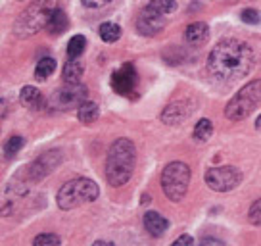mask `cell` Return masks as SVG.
Segmentation results:
<instances>
[{
  "label": "cell",
  "mask_w": 261,
  "mask_h": 246,
  "mask_svg": "<svg viewBox=\"0 0 261 246\" xmlns=\"http://www.w3.org/2000/svg\"><path fill=\"white\" fill-rule=\"evenodd\" d=\"M89 96V89L81 85V83H65V87L54 92L52 102L54 106H58L60 110H67L71 106H81L83 102H87Z\"/></svg>",
  "instance_id": "ba28073f"
},
{
  "label": "cell",
  "mask_w": 261,
  "mask_h": 246,
  "mask_svg": "<svg viewBox=\"0 0 261 246\" xmlns=\"http://www.w3.org/2000/svg\"><path fill=\"white\" fill-rule=\"evenodd\" d=\"M81 2L87 6V8H100V6L108 4L110 0H81Z\"/></svg>",
  "instance_id": "83f0119b"
},
{
  "label": "cell",
  "mask_w": 261,
  "mask_h": 246,
  "mask_svg": "<svg viewBox=\"0 0 261 246\" xmlns=\"http://www.w3.org/2000/svg\"><path fill=\"white\" fill-rule=\"evenodd\" d=\"M54 8H56V6H50L46 0L33 4L31 8L27 10L25 14H21V17H19V21H17V25H16L17 35H19V37H23V35H33V33H37V29L42 27V25L46 27L48 17Z\"/></svg>",
  "instance_id": "8992f818"
},
{
  "label": "cell",
  "mask_w": 261,
  "mask_h": 246,
  "mask_svg": "<svg viewBox=\"0 0 261 246\" xmlns=\"http://www.w3.org/2000/svg\"><path fill=\"white\" fill-rule=\"evenodd\" d=\"M98 114H100V110L94 102H83L81 106H79V112H77V117L81 119L83 123H92L98 119Z\"/></svg>",
  "instance_id": "d6986e66"
},
{
  "label": "cell",
  "mask_w": 261,
  "mask_h": 246,
  "mask_svg": "<svg viewBox=\"0 0 261 246\" xmlns=\"http://www.w3.org/2000/svg\"><path fill=\"white\" fill-rule=\"evenodd\" d=\"M62 162V152L60 150H48L37 158L31 165H29V177L33 181H41L48 175L52 169H56Z\"/></svg>",
  "instance_id": "8fae6325"
},
{
  "label": "cell",
  "mask_w": 261,
  "mask_h": 246,
  "mask_svg": "<svg viewBox=\"0 0 261 246\" xmlns=\"http://www.w3.org/2000/svg\"><path fill=\"white\" fill-rule=\"evenodd\" d=\"M25 144V139L23 137H19V135H14V137H10V140L6 142V156L8 158H14L23 148Z\"/></svg>",
  "instance_id": "603a6c76"
},
{
  "label": "cell",
  "mask_w": 261,
  "mask_h": 246,
  "mask_svg": "<svg viewBox=\"0 0 261 246\" xmlns=\"http://www.w3.org/2000/svg\"><path fill=\"white\" fill-rule=\"evenodd\" d=\"M188 181H190V167L185 162H171L165 165L162 173V187L165 196L179 202L185 198L188 189Z\"/></svg>",
  "instance_id": "5b68a950"
},
{
  "label": "cell",
  "mask_w": 261,
  "mask_h": 246,
  "mask_svg": "<svg viewBox=\"0 0 261 246\" xmlns=\"http://www.w3.org/2000/svg\"><path fill=\"white\" fill-rule=\"evenodd\" d=\"M62 242V238L58 237V235H52V233H44V235H39V237H35L33 240V244L35 246H56Z\"/></svg>",
  "instance_id": "cb8c5ba5"
},
{
  "label": "cell",
  "mask_w": 261,
  "mask_h": 246,
  "mask_svg": "<svg viewBox=\"0 0 261 246\" xmlns=\"http://www.w3.org/2000/svg\"><path fill=\"white\" fill-rule=\"evenodd\" d=\"M139 87V73L133 64H123L117 71L112 75V89L119 96H133Z\"/></svg>",
  "instance_id": "9c48e42d"
},
{
  "label": "cell",
  "mask_w": 261,
  "mask_h": 246,
  "mask_svg": "<svg viewBox=\"0 0 261 246\" xmlns=\"http://www.w3.org/2000/svg\"><path fill=\"white\" fill-rule=\"evenodd\" d=\"M137 148L129 139H117L108 150L106 179L112 187H123L135 171Z\"/></svg>",
  "instance_id": "7a4b0ae2"
},
{
  "label": "cell",
  "mask_w": 261,
  "mask_h": 246,
  "mask_svg": "<svg viewBox=\"0 0 261 246\" xmlns=\"http://www.w3.org/2000/svg\"><path fill=\"white\" fill-rule=\"evenodd\" d=\"M261 102V79L244 85L237 96H232L225 108V117L230 121H242Z\"/></svg>",
  "instance_id": "277c9868"
},
{
  "label": "cell",
  "mask_w": 261,
  "mask_h": 246,
  "mask_svg": "<svg viewBox=\"0 0 261 246\" xmlns=\"http://www.w3.org/2000/svg\"><path fill=\"white\" fill-rule=\"evenodd\" d=\"M255 129H257V131H261V115L255 119Z\"/></svg>",
  "instance_id": "4dcf8cb0"
},
{
  "label": "cell",
  "mask_w": 261,
  "mask_h": 246,
  "mask_svg": "<svg viewBox=\"0 0 261 246\" xmlns=\"http://www.w3.org/2000/svg\"><path fill=\"white\" fill-rule=\"evenodd\" d=\"M190 112H192V108H190L188 100H177V102H173V104H169V106L163 110L162 119L167 125H177V123L185 121L188 115H190Z\"/></svg>",
  "instance_id": "7c38bea8"
},
{
  "label": "cell",
  "mask_w": 261,
  "mask_h": 246,
  "mask_svg": "<svg viewBox=\"0 0 261 246\" xmlns=\"http://www.w3.org/2000/svg\"><path fill=\"white\" fill-rule=\"evenodd\" d=\"M54 71H56V62H54L52 58H42V60H39L37 67H35V77H37L39 81H44V79H48Z\"/></svg>",
  "instance_id": "ac0fdd59"
},
{
  "label": "cell",
  "mask_w": 261,
  "mask_h": 246,
  "mask_svg": "<svg viewBox=\"0 0 261 246\" xmlns=\"http://www.w3.org/2000/svg\"><path fill=\"white\" fill-rule=\"evenodd\" d=\"M150 6L167 16V14H171L173 10L177 8V2H175V0H152Z\"/></svg>",
  "instance_id": "d4e9b609"
},
{
  "label": "cell",
  "mask_w": 261,
  "mask_h": 246,
  "mask_svg": "<svg viewBox=\"0 0 261 246\" xmlns=\"http://www.w3.org/2000/svg\"><path fill=\"white\" fill-rule=\"evenodd\" d=\"M144 229H146L148 235L160 238L165 231L169 229V222L158 212H146L144 213Z\"/></svg>",
  "instance_id": "4fadbf2b"
},
{
  "label": "cell",
  "mask_w": 261,
  "mask_h": 246,
  "mask_svg": "<svg viewBox=\"0 0 261 246\" xmlns=\"http://www.w3.org/2000/svg\"><path fill=\"white\" fill-rule=\"evenodd\" d=\"M180 244H194V238L188 237V235H182V237H179L173 242V246H180Z\"/></svg>",
  "instance_id": "f1b7e54d"
},
{
  "label": "cell",
  "mask_w": 261,
  "mask_h": 246,
  "mask_svg": "<svg viewBox=\"0 0 261 246\" xmlns=\"http://www.w3.org/2000/svg\"><path fill=\"white\" fill-rule=\"evenodd\" d=\"M248 222L252 223V225H261V198L259 200H255V202L250 206Z\"/></svg>",
  "instance_id": "484cf974"
},
{
  "label": "cell",
  "mask_w": 261,
  "mask_h": 246,
  "mask_svg": "<svg viewBox=\"0 0 261 246\" xmlns=\"http://www.w3.org/2000/svg\"><path fill=\"white\" fill-rule=\"evenodd\" d=\"M100 37L104 42H115L119 37H121V27L117 23H112V21H106V23L100 25Z\"/></svg>",
  "instance_id": "ffe728a7"
},
{
  "label": "cell",
  "mask_w": 261,
  "mask_h": 246,
  "mask_svg": "<svg viewBox=\"0 0 261 246\" xmlns=\"http://www.w3.org/2000/svg\"><path fill=\"white\" fill-rule=\"evenodd\" d=\"M98 185L94 181L77 177L73 181H67L62 189L58 190V206L62 210H73L77 206L92 202L98 198Z\"/></svg>",
  "instance_id": "3957f363"
},
{
  "label": "cell",
  "mask_w": 261,
  "mask_h": 246,
  "mask_svg": "<svg viewBox=\"0 0 261 246\" xmlns=\"http://www.w3.org/2000/svg\"><path fill=\"white\" fill-rule=\"evenodd\" d=\"M213 135V123L210 119H200V121L196 123L194 127V139L198 140H207L210 137Z\"/></svg>",
  "instance_id": "7402d4cb"
},
{
  "label": "cell",
  "mask_w": 261,
  "mask_h": 246,
  "mask_svg": "<svg viewBox=\"0 0 261 246\" xmlns=\"http://www.w3.org/2000/svg\"><path fill=\"white\" fill-rule=\"evenodd\" d=\"M185 39L190 44H204L207 39H210V27L204 23V21H194L187 27L185 31Z\"/></svg>",
  "instance_id": "5bb4252c"
},
{
  "label": "cell",
  "mask_w": 261,
  "mask_h": 246,
  "mask_svg": "<svg viewBox=\"0 0 261 246\" xmlns=\"http://www.w3.org/2000/svg\"><path fill=\"white\" fill-rule=\"evenodd\" d=\"M85 46H87V39L83 35H75V37H71L69 44H67V56L79 58L85 52Z\"/></svg>",
  "instance_id": "44dd1931"
},
{
  "label": "cell",
  "mask_w": 261,
  "mask_h": 246,
  "mask_svg": "<svg viewBox=\"0 0 261 246\" xmlns=\"http://www.w3.org/2000/svg\"><path fill=\"white\" fill-rule=\"evenodd\" d=\"M200 244H217V246H223L225 242L223 240H219V238H213V237H204L202 240H200Z\"/></svg>",
  "instance_id": "f546056e"
},
{
  "label": "cell",
  "mask_w": 261,
  "mask_h": 246,
  "mask_svg": "<svg viewBox=\"0 0 261 246\" xmlns=\"http://www.w3.org/2000/svg\"><path fill=\"white\" fill-rule=\"evenodd\" d=\"M253 66L252 48L237 39H225L213 46L207 58V69L221 81H232L244 77Z\"/></svg>",
  "instance_id": "6da1fadb"
},
{
  "label": "cell",
  "mask_w": 261,
  "mask_h": 246,
  "mask_svg": "<svg viewBox=\"0 0 261 246\" xmlns=\"http://www.w3.org/2000/svg\"><path fill=\"white\" fill-rule=\"evenodd\" d=\"M165 27V14L158 12L155 8H152L148 4L146 8L139 14V19H137V31L144 37H154Z\"/></svg>",
  "instance_id": "30bf717a"
},
{
  "label": "cell",
  "mask_w": 261,
  "mask_h": 246,
  "mask_svg": "<svg viewBox=\"0 0 261 246\" xmlns=\"http://www.w3.org/2000/svg\"><path fill=\"white\" fill-rule=\"evenodd\" d=\"M240 19L248 25H255V23H259L261 21L259 12H257V10H252V8H246L244 12L240 14Z\"/></svg>",
  "instance_id": "4316f807"
},
{
  "label": "cell",
  "mask_w": 261,
  "mask_h": 246,
  "mask_svg": "<svg viewBox=\"0 0 261 246\" xmlns=\"http://www.w3.org/2000/svg\"><path fill=\"white\" fill-rule=\"evenodd\" d=\"M205 183L207 187L215 192H228L237 189L242 181V173L232 165H223V167H212L205 171Z\"/></svg>",
  "instance_id": "52a82bcc"
},
{
  "label": "cell",
  "mask_w": 261,
  "mask_h": 246,
  "mask_svg": "<svg viewBox=\"0 0 261 246\" xmlns=\"http://www.w3.org/2000/svg\"><path fill=\"white\" fill-rule=\"evenodd\" d=\"M83 77V64L77 58H71L64 66V81L65 83H81Z\"/></svg>",
  "instance_id": "e0dca14e"
},
{
  "label": "cell",
  "mask_w": 261,
  "mask_h": 246,
  "mask_svg": "<svg viewBox=\"0 0 261 246\" xmlns=\"http://www.w3.org/2000/svg\"><path fill=\"white\" fill-rule=\"evenodd\" d=\"M19 102L23 106L31 108V110H39V106L42 104V96H41V90L37 87H23L21 89V94H19Z\"/></svg>",
  "instance_id": "2e32d148"
},
{
  "label": "cell",
  "mask_w": 261,
  "mask_h": 246,
  "mask_svg": "<svg viewBox=\"0 0 261 246\" xmlns=\"http://www.w3.org/2000/svg\"><path fill=\"white\" fill-rule=\"evenodd\" d=\"M69 27V19L65 16V12L62 8H54L52 14L48 17V23H46V29L50 31V35H62L67 31Z\"/></svg>",
  "instance_id": "9a60e30c"
}]
</instances>
